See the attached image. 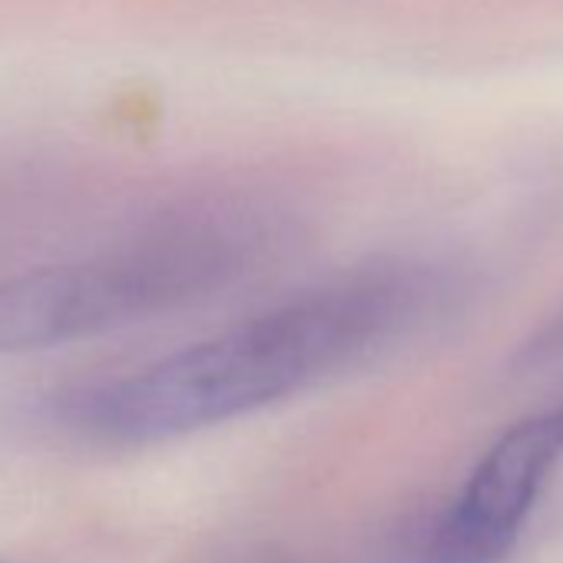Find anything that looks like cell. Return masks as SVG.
Masks as SVG:
<instances>
[{
  "mask_svg": "<svg viewBox=\"0 0 563 563\" xmlns=\"http://www.w3.org/2000/svg\"><path fill=\"white\" fill-rule=\"evenodd\" d=\"M451 302V275L428 262H375L229 332L60 401L77 431L146 444L286 398L355 362Z\"/></svg>",
  "mask_w": 563,
  "mask_h": 563,
  "instance_id": "1",
  "label": "cell"
},
{
  "mask_svg": "<svg viewBox=\"0 0 563 563\" xmlns=\"http://www.w3.org/2000/svg\"><path fill=\"white\" fill-rule=\"evenodd\" d=\"M282 245L268 209H212L120 249L0 278V355L44 352L222 292Z\"/></svg>",
  "mask_w": 563,
  "mask_h": 563,
  "instance_id": "2",
  "label": "cell"
},
{
  "mask_svg": "<svg viewBox=\"0 0 563 563\" xmlns=\"http://www.w3.org/2000/svg\"><path fill=\"white\" fill-rule=\"evenodd\" d=\"M563 457V408L514 424L471 471L431 543V563H500Z\"/></svg>",
  "mask_w": 563,
  "mask_h": 563,
  "instance_id": "3",
  "label": "cell"
}]
</instances>
